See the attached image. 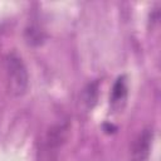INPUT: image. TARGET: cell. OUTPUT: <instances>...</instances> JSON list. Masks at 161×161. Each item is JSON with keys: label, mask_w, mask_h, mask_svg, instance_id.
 <instances>
[{"label": "cell", "mask_w": 161, "mask_h": 161, "mask_svg": "<svg viewBox=\"0 0 161 161\" xmlns=\"http://www.w3.org/2000/svg\"><path fill=\"white\" fill-rule=\"evenodd\" d=\"M4 68L9 93L14 97L23 96L29 86V73L21 57L15 52L8 53L4 59Z\"/></svg>", "instance_id": "cell-1"}, {"label": "cell", "mask_w": 161, "mask_h": 161, "mask_svg": "<svg viewBox=\"0 0 161 161\" xmlns=\"http://www.w3.org/2000/svg\"><path fill=\"white\" fill-rule=\"evenodd\" d=\"M69 133V123H55L48 128L39 142L35 161H58L59 148L64 145Z\"/></svg>", "instance_id": "cell-2"}, {"label": "cell", "mask_w": 161, "mask_h": 161, "mask_svg": "<svg viewBox=\"0 0 161 161\" xmlns=\"http://www.w3.org/2000/svg\"><path fill=\"white\" fill-rule=\"evenodd\" d=\"M153 140V130L151 127L143 128L133 140L130 152V161H147Z\"/></svg>", "instance_id": "cell-3"}, {"label": "cell", "mask_w": 161, "mask_h": 161, "mask_svg": "<svg viewBox=\"0 0 161 161\" xmlns=\"http://www.w3.org/2000/svg\"><path fill=\"white\" fill-rule=\"evenodd\" d=\"M128 94V87H127V78L126 75H119L114 80L111 94H109V106L114 112L122 111Z\"/></svg>", "instance_id": "cell-4"}, {"label": "cell", "mask_w": 161, "mask_h": 161, "mask_svg": "<svg viewBox=\"0 0 161 161\" xmlns=\"http://www.w3.org/2000/svg\"><path fill=\"white\" fill-rule=\"evenodd\" d=\"M44 39H45V34L38 24H31L25 29V40L29 45L33 47L40 45L44 42Z\"/></svg>", "instance_id": "cell-5"}, {"label": "cell", "mask_w": 161, "mask_h": 161, "mask_svg": "<svg viewBox=\"0 0 161 161\" xmlns=\"http://www.w3.org/2000/svg\"><path fill=\"white\" fill-rule=\"evenodd\" d=\"M99 91V83L97 80L89 82L84 89H83V101L88 108H93L98 99V92Z\"/></svg>", "instance_id": "cell-6"}]
</instances>
